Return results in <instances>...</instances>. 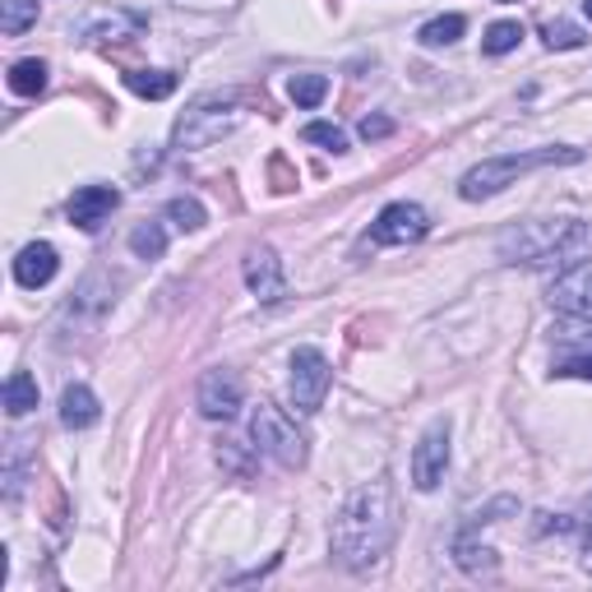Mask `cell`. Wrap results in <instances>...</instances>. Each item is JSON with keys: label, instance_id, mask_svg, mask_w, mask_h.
<instances>
[{"label": "cell", "instance_id": "1", "mask_svg": "<svg viewBox=\"0 0 592 592\" xmlns=\"http://www.w3.org/2000/svg\"><path fill=\"white\" fill-rule=\"evenodd\" d=\"M329 542L347 570H371L394 542V486L380 477V481L362 486V491H352V500L339 509V519H333Z\"/></svg>", "mask_w": 592, "mask_h": 592}, {"label": "cell", "instance_id": "2", "mask_svg": "<svg viewBox=\"0 0 592 592\" xmlns=\"http://www.w3.org/2000/svg\"><path fill=\"white\" fill-rule=\"evenodd\" d=\"M588 241V227L579 218H532L509 227L500 237V260L505 264H547L564 260Z\"/></svg>", "mask_w": 592, "mask_h": 592}, {"label": "cell", "instance_id": "3", "mask_svg": "<svg viewBox=\"0 0 592 592\" xmlns=\"http://www.w3.org/2000/svg\"><path fill=\"white\" fill-rule=\"evenodd\" d=\"M583 153L579 148H532V153H500V158H486L477 163L472 172H463V181H458V195L477 204V199H491L500 195L505 186H513L519 176L537 172V167H555V163H579Z\"/></svg>", "mask_w": 592, "mask_h": 592}, {"label": "cell", "instance_id": "4", "mask_svg": "<svg viewBox=\"0 0 592 592\" xmlns=\"http://www.w3.org/2000/svg\"><path fill=\"white\" fill-rule=\"evenodd\" d=\"M250 440L260 454H269L282 468H305V435L297 430V422L288 417L282 407L273 403H260L250 417Z\"/></svg>", "mask_w": 592, "mask_h": 592}, {"label": "cell", "instance_id": "5", "mask_svg": "<svg viewBox=\"0 0 592 592\" xmlns=\"http://www.w3.org/2000/svg\"><path fill=\"white\" fill-rule=\"evenodd\" d=\"M231 125H237V102L231 97H204L195 107L176 121V135H172V148L181 153H195V148H209L218 144Z\"/></svg>", "mask_w": 592, "mask_h": 592}, {"label": "cell", "instance_id": "6", "mask_svg": "<svg viewBox=\"0 0 592 592\" xmlns=\"http://www.w3.org/2000/svg\"><path fill=\"white\" fill-rule=\"evenodd\" d=\"M333 384V371L320 347H297L292 352V407L297 412H320L324 394Z\"/></svg>", "mask_w": 592, "mask_h": 592}, {"label": "cell", "instance_id": "7", "mask_svg": "<svg viewBox=\"0 0 592 592\" xmlns=\"http://www.w3.org/2000/svg\"><path fill=\"white\" fill-rule=\"evenodd\" d=\"M426 231H430V218L422 204L398 199V204H384L380 218L371 222V241L375 246H412V241H422Z\"/></svg>", "mask_w": 592, "mask_h": 592}, {"label": "cell", "instance_id": "8", "mask_svg": "<svg viewBox=\"0 0 592 592\" xmlns=\"http://www.w3.org/2000/svg\"><path fill=\"white\" fill-rule=\"evenodd\" d=\"M445 468H449V422H430L422 430L417 449H412V486L417 491H435L445 481Z\"/></svg>", "mask_w": 592, "mask_h": 592}, {"label": "cell", "instance_id": "9", "mask_svg": "<svg viewBox=\"0 0 592 592\" xmlns=\"http://www.w3.org/2000/svg\"><path fill=\"white\" fill-rule=\"evenodd\" d=\"M195 403H199V412H204L209 422H231V417L241 412V403H246L241 375H237V371H227V366L204 371L199 390H195Z\"/></svg>", "mask_w": 592, "mask_h": 592}, {"label": "cell", "instance_id": "10", "mask_svg": "<svg viewBox=\"0 0 592 592\" xmlns=\"http://www.w3.org/2000/svg\"><path fill=\"white\" fill-rule=\"evenodd\" d=\"M246 288L260 305H282L288 301V278H282V260L269 246H255L246 255Z\"/></svg>", "mask_w": 592, "mask_h": 592}, {"label": "cell", "instance_id": "11", "mask_svg": "<svg viewBox=\"0 0 592 592\" xmlns=\"http://www.w3.org/2000/svg\"><path fill=\"white\" fill-rule=\"evenodd\" d=\"M116 204H121V190L116 186H80V190L70 195L65 214H70V222L80 227V231H97L102 222L116 214Z\"/></svg>", "mask_w": 592, "mask_h": 592}, {"label": "cell", "instance_id": "12", "mask_svg": "<svg viewBox=\"0 0 592 592\" xmlns=\"http://www.w3.org/2000/svg\"><path fill=\"white\" fill-rule=\"evenodd\" d=\"M551 305L564 315H592V260L570 264L555 282H551Z\"/></svg>", "mask_w": 592, "mask_h": 592}, {"label": "cell", "instance_id": "13", "mask_svg": "<svg viewBox=\"0 0 592 592\" xmlns=\"http://www.w3.org/2000/svg\"><path fill=\"white\" fill-rule=\"evenodd\" d=\"M56 269H61L56 246H46V241H29L14 255V282H19V288H29V292L46 288V282L56 278Z\"/></svg>", "mask_w": 592, "mask_h": 592}, {"label": "cell", "instance_id": "14", "mask_svg": "<svg viewBox=\"0 0 592 592\" xmlns=\"http://www.w3.org/2000/svg\"><path fill=\"white\" fill-rule=\"evenodd\" d=\"M97 417H102V407H97V398H93L89 384H65V394H61V422H65L70 430H84V426H93Z\"/></svg>", "mask_w": 592, "mask_h": 592}, {"label": "cell", "instance_id": "15", "mask_svg": "<svg viewBox=\"0 0 592 592\" xmlns=\"http://www.w3.org/2000/svg\"><path fill=\"white\" fill-rule=\"evenodd\" d=\"M454 560H458V570L463 574H472V579H481V574H496V551L491 547H481V542H472L468 532L454 542Z\"/></svg>", "mask_w": 592, "mask_h": 592}, {"label": "cell", "instance_id": "16", "mask_svg": "<svg viewBox=\"0 0 592 592\" xmlns=\"http://www.w3.org/2000/svg\"><path fill=\"white\" fill-rule=\"evenodd\" d=\"M144 29V14H102V19H93L89 29H84V38L89 42H116L121 33H139Z\"/></svg>", "mask_w": 592, "mask_h": 592}, {"label": "cell", "instance_id": "17", "mask_svg": "<svg viewBox=\"0 0 592 592\" xmlns=\"http://www.w3.org/2000/svg\"><path fill=\"white\" fill-rule=\"evenodd\" d=\"M125 89L158 102V97L176 93V74H167V70H131V74H125Z\"/></svg>", "mask_w": 592, "mask_h": 592}, {"label": "cell", "instance_id": "18", "mask_svg": "<svg viewBox=\"0 0 592 592\" xmlns=\"http://www.w3.org/2000/svg\"><path fill=\"white\" fill-rule=\"evenodd\" d=\"M38 407V380L29 371H14L6 380V412L10 417H23V412H33Z\"/></svg>", "mask_w": 592, "mask_h": 592}, {"label": "cell", "instance_id": "19", "mask_svg": "<svg viewBox=\"0 0 592 592\" xmlns=\"http://www.w3.org/2000/svg\"><path fill=\"white\" fill-rule=\"evenodd\" d=\"M519 42H523V23H519V19H500V23H491V29H486L481 51H486V56H505V51H513Z\"/></svg>", "mask_w": 592, "mask_h": 592}, {"label": "cell", "instance_id": "20", "mask_svg": "<svg viewBox=\"0 0 592 592\" xmlns=\"http://www.w3.org/2000/svg\"><path fill=\"white\" fill-rule=\"evenodd\" d=\"M131 250L139 255V260H163V250H167L163 222H139V227L131 231Z\"/></svg>", "mask_w": 592, "mask_h": 592}, {"label": "cell", "instance_id": "21", "mask_svg": "<svg viewBox=\"0 0 592 592\" xmlns=\"http://www.w3.org/2000/svg\"><path fill=\"white\" fill-rule=\"evenodd\" d=\"M463 29H468V19L463 14H440V19H430L417 38H422V46H449V42L463 38Z\"/></svg>", "mask_w": 592, "mask_h": 592}, {"label": "cell", "instance_id": "22", "mask_svg": "<svg viewBox=\"0 0 592 592\" xmlns=\"http://www.w3.org/2000/svg\"><path fill=\"white\" fill-rule=\"evenodd\" d=\"M38 23V0H6V14H0V33L19 38L23 29Z\"/></svg>", "mask_w": 592, "mask_h": 592}, {"label": "cell", "instance_id": "23", "mask_svg": "<svg viewBox=\"0 0 592 592\" xmlns=\"http://www.w3.org/2000/svg\"><path fill=\"white\" fill-rule=\"evenodd\" d=\"M10 89H14L19 97H38V93L46 89V65H42V61H19V65L10 70Z\"/></svg>", "mask_w": 592, "mask_h": 592}, {"label": "cell", "instance_id": "24", "mask_svg": "<svg viewBox=\"0 0 592 592\" xmlns=\"http://www.w3.org/2000/svg\"><path fill=\"white\" fill-rule=\"evenodd\" d=\"M288 93H292V102H297V107H305V112H311V107H320V102H324V93H329V80H324V74H297V80L288 84Z\"/></svg>", "mask_w": 592, "mask_h": 592}, {"label": "cell", "instance_id": "25", "mask_svg": "<svg viewBox=\"0 0 592 592\" xmlns=\"http://www.w3.org/2000/svg\"><path fill=\"white\" fill-rule=\"evenodd\" d=\"M301 139L305 144H320L329 153H347V131H343V125H333V121H311L301 131Z\"/></svg>", "mask_w": 592, "mask_h": 592}, {"label": "cell", "instance_id": "26", "mask_svg": "<svg viewBox=\"0 0 592 592\" xmlns=\"http://www.w3.org/2000/svg\"><path fill=\"white\" fill-rule=\"evenodd\" d=\"M167 218L181 227V231H199L204 222H209V214H204V204L199 199H190V195H176L172 204H167Z\"/></svg>", "mask_w": 592, "mask_h": 592}, {"label": "cell", "instance_id": "27", "mask_svg": "<svg viewBox=\"0 0 592 592\" xmlns=\"http://www.w3.org/2000/svg\"><path fill=\"white\" fill-rule=\"evenodd\" d=\"M555 375H564V380H592V343L588 347H574V352H564V356H555V366H551Z\"/></svg>", "mask_w": 592, "mask_h": 592}, {"label": "cell", "instance_id": "28", "mask_svg": "<svg viewBox=\"0 0 592 592\" xmlns=\"http://www.w3.org/2000/svg\"><path fill=\"white\" fill-rule=\"evenodd\" d=\"M547 46L551 51H579L588 38H583V29H579V23H564V19H555V23H547Z\"/></svg>", "mask_w": 592, "mask_h": 592}, {"label": "cell", "instance_id": "29", "mask_svg": "<svg viewBox=\"0 0 592 592\" xmlns=\"http://www.w3.org/2000/svg\"><path fill=\"white\" fill-rule=\"evenodd\" d=\"M218 463H222L227 472H237V477H246V472H250V454H246V445H241V440H222Z\"/></svg>", "mask_w": 592, "mask_h": 592}, {"label": "cell", "instance_id": "30", "mask_svg": "<svg viewBox=\"0 0 592 592\" xmlns=\"http://www.w3.org/2000/svg\"><path fill=\"white\" fill-rule=\"evenodd\" d=\"M384 135H394V121L390 116H366L362 121V139H384Z\"/></svg>", "mask_w": 592, "mask_h": 592}, {"label": "cell", "instance_id": "31", "mask_svg": "<svg viewBox=\"0 0 592 592\" xmlns=\"http://www.w3.org/2000/svg\"><path fill=\"white\" fill-rule=\"evenodd\" d=\"M583 564L592 570V513H588V523H583Z\"/></svg>", "mask_w": 592, "mask_h": 592}, {"label": "cell", "instance_id": "32", "mask_svg": "<svg viewBox=\"0 0 592 592\" xmlns=\"http://www.w3.org/2000/svg\"><path fill=\"white\" fill-rule=\"evenodd\" d=\"M583 14H588V19H592V0H583Z\"/></svg>", "mask_w": 592, "mask_h": 592}, {"label": "cell", "instance_id": "33", "mask_svg": "<svg viewBox=\"0 0 592 592\" xmlns=\"http://www.w3.org/2000/svg\"><path fill=\"white\" fill-rule=\"evenodd\" d=\"M505 6H509V0H505Z\"/></svg>", "mask_w": 592, "mask_h": 592}]
</instances>
